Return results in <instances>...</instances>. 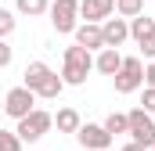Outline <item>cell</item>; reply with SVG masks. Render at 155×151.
Returning a JSON list of instances; mask_svg holds the SVG:
<instances>
[{
	"instance_id": "obj_25",
	"label": "cell",
	"mask_w": 155,
	"mask_h": 151,
	"mask_svg": "<svg viewBox=\"0 0 155 151\" xmlns=\"http://www.w3.org/2000/svg\"><path fill=\"white\" fill-rule=\"evenodd\" d=\"M148 151H155V144H152V148H148Z\"/></svg>"
},
{
	"instance_id": "obj_16",
	"label": "cell",
	"mask_w": 155,
	"mask_h": 151,
	"mask_svg": "<svg viewBox=\"0 0 155 151\" xmlns=\"http://www.w3.org/2000/svg\"><path fill=\"white\" fill-rule=\"evenodd\" d=\"M141 11H144V0H116V14H123V18H134Z\"/></svg>"
},
{
	"instance_id": "obj_24",
	"label": "cell",
	"mask_w": 155,
	"mask_h": 151,
	"mask_svg": "<svg viewBox=\"0 0 155 151\" xmlns=\"http://www.w3.org/2000/svg\"><path fill=\"white\" fill-rule=\"evenodd\" d=\"M123 151H148V148H141L137 140H130V144H123Z\"/></svg>"
},
{
	"instance_id": "obj_14",
	"label": "cell",
	"mask_w": 155,
	"mask_h": 151,
	"mask_svg": "<svg viewBox=\"0 0 155 151\" xmlns=\"http://www.w3.org/2000/svg\"><path fill=\"white\" fill-rule=\"evenodd\" d=\"M79 112L76 108H58V115H54V126H58V133H76L79 130Z\"/></svg>"
},
{
	"instance_id": "obj_17",
	"label": "cell",
	"mask_w": 155,
	"mask_h": 151,
	"mask_svg": "<svg viewBox=\"0 0 155 151\" xmlns=\"http://www.w3.org/2000/svg\"><path fill=\"white\" fill-rule=\"evenodd\" d=\"M101 126H105L112 137H116V133H126V112H112L105 122H101Z\"/></svg>"
},
{
	"instance_id": "obj_12",
	"label": "cell",
	"mask_w": 155,
	"mask_h": 151,
	"mask_svg": "<svg viewBox=\"0 0 155 151\" xmlns=\"http://www.w3.org/2000/svg\"><path fill=\"white\" fill-rule=\"evenodd\" d=\"M119 65H123L119 47H101V50H97V58H94V69H97L101 76H116Z\"/></svg>"
},
{
	"instance_id": "obj_6",
	"label": "cell",
	"mask_w": 155,
	"mask_h": 151,
	"mask_svg": "<svg viewBox=\"0 0 155 151\" xmlns=\"http://www.w3.org/2000/svg\"><path fill=\"white\" fill-rule=\"evenodd\" d=\"M116 79V94H134L144 86V61L141 58H123L119 72L112 76Z\"/></svg>"
},
{
	"instance_id": "obj_20",
	"label": "cell",
	"mask_w": 155,
	"mask_h": 151,
	"mask_svg": "<svg viewBox=\"0 0 155 151\" xmlns=\"http://www.w3.org/2000/svg\"><path fill=\"white\" fill-rule=\"evenodd\" d=\"M137 47H141V58H148V61H152V58H155V33H152V36H144Z\"/></svg>"
},
{
	"instance_id": "obj_19",
	"label": "cell",
	"mask_w": 155,
	"mask_h": 151,
	"mask_svg": "<svg viewBox=\"0 0 155 151\" xmlns=\"http://www.w3.org/2000/svg\"><path fill=\"white\" fill-rule=\"evenodd\" d=\"M0 151H22V137L15 130H0Z\"/></svg>"
},
{
	"instance_id": "obj_7",
	"label": "cell",
	"mask_w": 155,
	"mask_h": 151,
	"mask_svg": "<svg viewBox=\"0 0 155 151\" xmlns=\"http://www.w3.org/2000/svg\"><path fill=\"white\" fill-rule=\"evenodd\" d=\"M76 140H79L83 151H108L112 148V133H108L101 122H79Z\"/></svg>"
},
{
	"instance_id": "obj_4",
	"label": "cell",
	"mask_w": 155,
	"mask_h": 151,
	"mask_svg": "<svg viewBox=\"0 0 155 151\" xmlns=\"http://www.w3.org/2000/svg\"><path fill=\"white\" fill-rule=\"evenodd\" d=\"M47 11H51V25H54L58 36L76 33V25H79V0H54Z\"/></svg>"
},
{
	"instance_id": "obj_21",
	"label": "cell",
	"mask_w": 155,
	"mask_h": 151,
	"mask_svg": "<svg viewBox=\"0 0 155 151\" xmlns=\"http://www.w3.org/2000/svg\"><path fill=\"white\" fill-rule=\"evenodd\" d=\"M141 108L155 115V86H144V97H141Z\"/></svg>"
},
{
	"instance_id": "obj_13",
	"label": "cell",
	"mask_w": 155,
	"mask_h": 151,
	"mask_svg": "<svg viewBox=\"0 0 155 151\" xmlns=\"http://www.w3.org/2000/svg\"><path fill=\"white\" fill-rule=\"evenodd\" d=\"M152 33H155V18H148L144 11L130 18V40H137V43H141V40H144V36H152Z\"/></svg>"
},
{
	"instance_id": "obj_10",
	"label": "cell",
	"mask_w": 155,
	"mask_h": 151,
	"mask_svg": "<svg viewBox=\"0 0 155 151\" xmlns=\"http://www.w3.org/2000/svg\"><path fill=\"white\" fill-rule=\"evenodd\" d=\"M72 36H76V43H79V47H87L90 54L105 47V36H101V22H79Z\"/></svg>"
},
{
	"instance_id": "obj_5",
	"label": "cell",
	"mask_w": 155,
	"mask_h": 151,
	"mask_svg": "<svg viewBox=\"0 0 155 151\" xmlns=\"http://www.w3.org/2000/svg\"><path fill=\"white\" fill-rule=\"evenodd\" d=\"M126 133H130V140H137L141 148H152L155 144V119H152V112H144V108L126 112Z\"/></svg>"
},
{
	"instance_id": "obj_2",
	"label": "cell",
	"mask_w": 155,
	"mask_h": 151,
	"mask_svg": "<svg viewBox=\"0 0 155 151\" xmlns=\"http://www.w3.org/2000/svg\"><path fill=\"white\" fill-rule=\"evenodd\" d=\"M90 72H94V54L87 47H79V43L65 47V58H61V79H65V86H83Z\"/></svg>"
},
{
	"instance_id": "obj_1",
	"label": "cell",
	"mask_w": 155,
	"mask_h": 151,
	"mask_svg": "<svg viewBox=\"0 0 155 151\" xmlns=\"http://www.w3.org/2000/svg\"><path fill=\"white\" fill-rule=\"evenodd\" d=\"M22 83H25L36 97H43V101H54V97L65 90V79L54 72L47 61H29L25 72H22Z\"/></svg>"
},
{
	"instance_id": "obj_18",
	"label": "cell",
	"mask_w": 155,
	"mask_h": 151,
	"mask_svg": "<svg viewBox=\"0 0 155 151\" xmlns=\"http://www.w3.org/2000/svg\"><path fill=\"white\" fill-rule=\"evenodd\" d=\"M15 25H18V18H15V11H7V7H0V40H7L15 33Z\"/></svg>"
},
{
	"instance_id": "obj_8",
	"label": "cell",
	"mask_w": 155,
	"mask_h": 151,
	"mask_svg": "<svg viewBox=\"0 0 155 151\" xmlns=\"http://www.w3.org/2000/svg\"><path fill=\"white\" fill-rule=\"evenodd\" d=\"M33 108H36V94H33V90H29L25 83H22V86H11V90H7V97H4V112L11 115L15 122H18L22 115H29Z\"/></svg>"
},
{
	"instance_id": "obj_23",
	"label": "cell",
	"mask_w": 155,
	"mask_h": 151,
	"mask_svg": "<svg viewBox=\"0 0 155 151\" xmlns=\"http://www.w3.org/2000/svg\"><path fill=\"white\" fill-rule=\"evenodd\" d=\"M144 86H155V58L144 65Z\"/></svg>"
},
{
	"instance_id": "obj_22",
	"label": "cell",
	"mask_w": 155,
	"mask_h": 151,
	"mask_svg": "<svg viewBox=\"0 0 155 151\" xmlns=\"http://www.w3.org/2000/svg\"><path fill=\"white\" fill-rule=\"evenodd\" d=\"M11 58H15V50L7 47V40H0V69H7V65H11Z\"/></svg>"
},
{
	"instance_id": "obj_3",
	"label": "cell",
	"mask_w": 155,
	"mask_h": 151,
	"mask_svg": "<svg viewBox=\"0 0 155 151\" xmlns=\"http://www.w3.org/2000/svg\"><path fill=\"white\" fill-rule=\"evenodd\" d=\"M51 126H54V115L43 112V108H33L29 115L18 119L15 133L22 137V144H36V140H43V133H51Z\"/></svg>"
},
{
	"instance_id": "obj_15",
	"label": "cell",
	"mask_w": 155,
	"mask_h": 151,
	"mask_svg": "<svg viewBox=\"0 0 155 151\" xmlns=\"http://www.w3.org/2000/svg\"><path fill=\"white\" fill-rule=\"evenodd\" d=\"M15 7H18V14H29V18H40V14H47L51 0H15Z\"/></svg>"
},
{
	"instance_id": "obj_9",
	"label": "cell",
	"mask_w": 155,
	"mask_h": 151,
	"mask_svg": "<svg viewBox=\"0 0 155 151\" xmlns=\"http://www.w3.org/2000/svg\"><path fill=\"white\" fill-rule=\"evenodd\" d=\"M101 36H105V47H123V43L130 40V18H123V14L112 18V14H108V18L101 22Z\"/></svg>"
},
{
	"instance_id": "obj_11",
	"label": "cell",
	"mask_w": 155,
	"mask_h": 151,
	"mask_svg": "<svg viewBox=\"0 0 155 151\" xmlns=\"http://www.w3.org/2000/svg\"><path fill=\"white\" fill-rule=\"evenodd\" d=\"M108 14H116V0H79L83 22H105Z\"/></svg>"
}]
</instances>
